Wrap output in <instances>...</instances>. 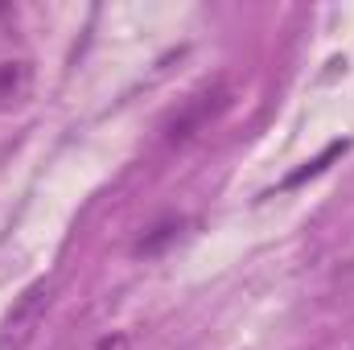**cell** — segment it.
<instances>
[{
    "label": "cell",
    "instance_id": "obj_1",
    "mask_svg": "<svg viewBox=\"0 0 354 350\" xmlns=\"http://www.w3.org/2000/svg\"><path fill=\"white\" fill-rule=\"evenodd\" d=\"M227 107H231V87H227V83H210V87L194 91L189 99H181V107L165 120V145H169V149L189 145V140H194L198 132H206Z\"/></svg>",
    "mask_w": 354,
    "mask_h": 350
},
{
    "label": "cell",
    "instance_id": "obj_2",
    "mask_svg": "<svg viewBox=\"0 0 354 350\" xmlns=\"http://www.w3.org/2000/svg\"><path fill=\"white\" fill-rule=\"evenodd\" d=\"M50 301H54V284H50L46 276L33 280V284L12 301V309H8L4 322H0V350H25L29 347V342L37 338L46 313H50Z\"/></svg>",
    "mask_w": 354,
    "mask_h": 350
},
{
    "label": "cell",
    "instance_id": "obj_3",
    "mask_svg": "<svg viewBox=\"0 0 354 350\" xmlns=\"http://www.w3.org/2000/svg\"><path fill=\"white\" fill-rule=\"evenodd\" d=\"M29 83L25 62H0V99H17Z\"/></svg>",
    "mask_w": 354,
    "mask_h": 350
},
{
    "label": "cell",
    "instance_id": "obj_4",
    "mask_svg": "<svg viewBox=\"0 0 354 350\" xmlns=\"http://www.w3.org/2000/svg\"><path fill=\"white\" fill-rule=\"evenodd\" d=\"M346 149H351V140H334V145H330V149H326L322 157H313V161H309V165H305L301 174H292V177H288V185H297V181H305V177H317L322 169H326V165H330V161H334V157H342Z\"/></svg>",
    "mask_w": 354,
    "mask_h": 350
},
{
    "label": "cell",
    "instance_id": "obj_5",
    "mask_svg": "<svg viewBox=\"0 0 354 350\" xmlns=\"http://www.w3.org/2000/svg\"><path fill=\"white\" fill-rule=\"evenodd\" d=\"M174 231H177V223H161V227H157V235H153V239H140V248H136V252H140V256L157 252V248H161L165 239H174Z\"/></svg>",
    "mask_w": 354,
    "mask_h": 350
},
{
    "label": "cell",
    "instance_id": "obj_6",
    "mask_svg": "<svg viewBox=\"0 0 354 350\" xmlns=\"http://www.w3.org/2000/svg\"><path fill=\"white\" fill-rule=\"evenodd\" d=\"M120 347V338H103V342H99V350H115Z\"/></svg>",
    "mask_w": 354,
    "mask_h": 350
}]
</instances>
